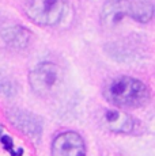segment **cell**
<instances>
[{"mask_svg": "<svg viewBox=\"0 0 155 156\" xmlns=\"http://www.w3.org/2000/svg\"><path fill=\"white\" fill-rule=\"evenodd\" d=\"M103 97L109 103L123 109L142 107L150 99L148 87L143 82L129 76L112 80L103 90Z\"/></svg>", "mask_w": 155, "mask_h": 156, "instance_id": "6da1fadb", "label": "cell"}, {"mask_svg": "<svg viewBox=\"0 0 155 156\" xmlns=\"http://www.w3.org/2000/svg\"><path fill=\"white\" fill-rule=\"evenodd\" d=\"M26 15L40 26H57L68 16L70 5L65 0H30L26 4Z\"/></svg>", "mask_w": 155, "mask_h": 156, "instance_id": "7a4b0ae2", "label": "cell"}, {"mask_svg": "<svg viewBox=\"0 0 155 156\" xmlns=\"http://www.w3.org/2000/svg\"><path fill=\"white\" fill-rule=\"evenodd\" d=\"M63 79L60 67L53 62H41L30 72L29 82L34 92L40 95H48L59 86Z\"/></svg>", "mask_w": 155, "mask_h": 156, "instance_id": "3957f363", "label": "cell"}, {"mask_svg": "<svg viewBox=\"0 0 155 156\" xmlns=\"http://www.w3.org/2000/svg\"><path fill=\"white\" fill-rule=\"evenodd\" d=\"M52 156H86L85 141L75 132H64L53 140Z\"/></svg>", "mask_w": 155, "mask_h": 156, "instance_id": "277c9868", "label": "cell"}, {"mask_svg": "<svg viewBox=\"0 0 155 156\" xmlns=\"http://www.w3.org/2000/svg\"><path fill=\"white\" fill-rule=\"evenodd\" d=\"M129 0H108L101 10V22L105 27H116L129 16Z\"/></svg>", "mask_w": 155, "mask_h": 156, "instance_id": "5b68a950", "label": "cell"}, {"mask_svg": "<svg viewBox=\"0 0 155 156\" xmlns=\"http://www.w3.org/2000/svg\"><path fill=\"white\" fill-rule=\"evenodd\" d=\"M0 37L7 46L13 49H23L30 42L31 33L20 25H11L2 29Z\"/></svg>", "mask_w": 155, "mask_h": 156, "instance_id": "8992f818", "label": "cell"}, {"mask_svg": "<svg viewBox=\"0 0 155 156\" xmlns=\"http://www.w3.org/2000/svg\"><path fill=\"white\" fill-rule=\"evenodd\" d=\"M102 119L103 125L114 133H131L135 125V121L131 115L116 110H105Z\"/></svg>", "mask_w": 155, "mask_h": 156, "instance_id": "52a82bcc", "label": "cell"}, {"mask_svg": "<svg viewBox=\"0 0 155 156\" xmlns=\"http://www.w3.org/2000/svg\"><path fill=\"white\" fill-rule=\"evenodd\" d=\"M154 15V5L151 2L147 0H138L131 2L129 5V16L133 18L136 22L147 23L151 20Z\"/></svg>", "mask_w": 155, "mask_h": 156, "instance_id": "ba28073f", "label": "cell"}, {"mask_svg": "<svg viewBox=\"0 0 155 156\" xmlns=\"http://www.w3.org/2000/svg\"><path fill=\"white\" fill-rule=\"evenodd\" d=\"M0 140H2L3 147H4L7 151H10L11 156H22L23 155V149L22 148H18L16 151L14 149V141H13V139H11L10 136H2L0 137Z\"/></svg>", "mask_w": 155, "mask_h": 156, "instance_id": "9c48e42d", "label": "cell"}, {"mask_svg": "<svg viewBox=\"0 0 155 156\" xmlns=\"http://www.w3.org/2000/svg\"><path fill=\"white\" fill-rule=\"evenodd\" d=\"M2 136H3V129L0 128V137H2Z\"/></svg>", "mask_w": 155, "mask_h": 156, "instance_id": "30bf717a", "label": "cell"}]
</instances>
